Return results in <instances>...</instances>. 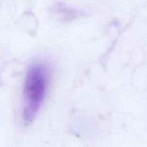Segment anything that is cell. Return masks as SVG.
<instances>
[{
    "instance_id": "obj_1",
    "label": "cell",
    "mask_w": 147,
    "mask_h": 147,
    "mask_svg": "<svg viewBox=\"0 0 147 147\" xmlns=\"http://www.w3.org/2000/svg\"><path fill=\"white\" fill-rule=\"evenodd\" d=\"M50 71L45 64L36 63L29 67L24 84L22 116L24 122L31 123L37 116L45 97Z\"/></svg>"
}]
</instances>
